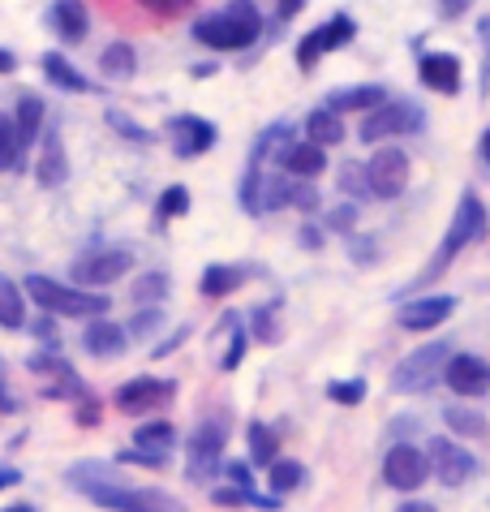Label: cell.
I'll list each match as a JSON object with an SVG mask.
<instances>
[{
	"instance_id": "10",
	"label": "cell",
	"mask_w": 490,
	"mask_h": 512,
	"mask_svg": "<svg viewBox=\"0 0 490 512\" xmlns=\"http://www.w3.org/2000/svg\"><path fill=\"white\" fill-rule=\"evenodd\" d=\"M426 457H430V474H435L443 487H465L469 478H478V457H473L469 448H460L456 439L448 435H435L426 444Z\"/></svg>"
},
{
	"instance_id": "44",
	"label": "cell",
	"mask_w": 490,
	"mask_h": 512,
	"mask_svg": "<svg viewBox=\"0 0 490 512\" xmlns=\"http://www.w3.org/2000/svg\"><path fill=\"white\" fill-rule=\"evenodd\" d=\"M344 241H349V259H353L357 267H370L374 259H379V241H374V237H366V233H349Z\"/></svg>"
},
{
	"instance_id": "20",
	"label": "cell",
	"mask_w": 490,
	"mask_h": 512,
	"mask_svg": "<svg viewBox=\"0 0 490 512\" xmlns=\"http://www.w3.org/2000/svg\"><path fill=\"white\" fill-rule=\"evenodd\" d=\"M280 173L301 177V181H319V173H327V147L319 142H288L280 155Z\"/></svg>"
},
{
	"instance_id": "6",
	"label": "cell",
	"mask_w": 490,
	"mask_h": 512,
	"mask_svg": "<svg viewBox=\"0 0 490 512\" xmlns=\"http://www.w3.org/2000/svg\"><path fill=\"white\" fill-rule=\"evenodd\" d=\"M452 358V345L448 340H430V345H417L413 353L396 362L392 371V392L400 396H426L430 388L443 383V366Z\"/></svg>"
},
{
	"instance_id": "60",
	"label": "cell",
	"mask_w": 490,
	"mask_h": 512,
	"mask_svg": "<svg viewBox=\"0 0 490 512\" xmlns=\"http://www.w3.org/2000/svg\"><path fill=\"white\" fill-rule=\"evenodd\" d=\"M215 69H220V65H215V61H211V65H194V78H211V74H215Z\"/></svg>"
},
{
	"instance_id": "28",
	"label": "cell",
	"mask_w": 490,
	"mask_h": 512,
	"mask_svg": "<svg viewBox=\"0 0 490 512\" xmlns=\"http://www.w3.org/2000/svg\"><path fill=\"white\" fill-rule=\"evenodd\" d=\"M26 371L39 375V379H48V383H74V379H82L74 366L61 358V349H39V353H31V358H26Z\"/></svg>"
},
{
	"instance_id": "11",
	"label": "cell",
	"mask_w": 490,
	"mask_h": 512,
	"mask_svg": "<svg viewBox=\"0 0 490 512\" xmlns=\"http://www.w3.org/2000/svg\"><path fill=\"white\" fill-rule=\"evenodd\" d=\"M353 39H357V22L349 18V13H331L323 26H314L310 35H301V44H297V65H301V69H314L327 52L353 44Z\"/></svg>"
},
{
	"instance_id": "42",
	"label": "cell",
	"mask_w": 490,
	"mask_h": 512,
	"mask_svg": "<svg viewBox=\"0 0 490 512\" xmlns=\"http://www.w3.org/2000/svg\"><path fill=\"white\" fill-rule=\"evenodd\" d=\"M117 465H142V469H168V452H155V448H125L117 452Z\"/></svg>"
},
{
	"instance_id": "18",
	"label": "cell",
	"mask_w": 490,
	"mask_h": 512,
	"mask_svg": "<svg viewBox=\"0 0 490 512\" xmlns=\"http://www.w3.org/2000/svg\"><path fill=\"white\" fill-rule=\"evenodd\" d=\"M82 349L91 353V358H99V362H117V358H125V349H129V332L121 323H112L108 315H99V319L86 323Z\"/></svg>"
},
{
	"instance_id": "12",
	"label": "cell",
	"mask_w": 490,
	"mask_h": 512,
	"mask_svg": "<svg viewBox=\"0 0 490 512\" xmlns=\"http://www.w3.org/2000/svg\"><path fill=\"white\" fill-rule=\"evenodd\" d=\"M426 478H430V457H426V448L409 444V439H400V444L387 448V457H383V482H387V487H396V491H417V487H426Z\"/></svg>"
},
{
	"instance_id": "33",
	"label": "cell",
	"mask_w": 490,
	"mask_h": 512,
	"mask_svg": "<svg viewBox=\"0 0 490 512\" xmlns=\"http://www.w3.org/2000/svg\"><path fill=\"white\" fill-rule=\"evenodd\" d=\"M301 482H306V465L301 461H288V457H280L276 465H271V478H267V487H271V495L276 500H284V495H293Z\"/></svg>"
},
{
	"instance_id": "62",
	"label": "cell",
	"mask_w": 490,
	"mask_h": 512,
	"mask_svg": "<svg viewBox=\"0 0 490 512\" xmlns=\"http://www.w3.org/2000/svg\"><path fill=\"white\" fill-rule=\"evenodd\" d=\"M0 512H35L31 504H9V508H0Z\"/></svg>"
},
{
	"instance_id": "48",
	"label": "cell",
	"mask_w": 490,
	"mask_h": 512,
	"mask_svg": "<svg viewBox=\"0 0 490 512\" xmlns=\"http://www.w3.org/2000/svg\"><path fill=\"white\" fill-rule=\"evenodd\" d=\"M224 478L233 482V487H241V491H254V469L245 465V461H228L224 465Z\"/></svg>"
},
{
	"instance_id": "7",
	"label": "cell",
	"mask_w": 490,
	"mask_h": 512,
	"mask_svg": "<svg viewBox=\"0 0 490 512\" xmlns=\"http://www.w3.org/2000/svg\"><path fill=\"white\" fill-rule=\"evenodd\" d=\"M426 125V112L409 104V99H387V104L370 108L362 125H357V138L362 142H383V138H400V134H417Z\"/></svg>"
},
{
	"instance_id": "24",
	"label": "cell",
	"mask_w": 490,
	"mask_h": 512,
	"mask_svg": "<svg viewBox=\"0 0 490 512\" xmlns=\"http://www.w3.org/2000/svg\"><path fill=\"white\" fill-rule=\"evenodd\" d=\"M39 65H43V78H48L56 91H69V95H86V91H91V82H86L61 52H43Z\"/></svg>"
},
{
	"instance_id": "55",
	"label": "cell",
	"mask_w": 490,
	"mask_h": 512,
	"mask_svg": "<svg viewBox=\"0 0 490 512\" xmlns=\"http://www.w3.org/2000/svg\"><path fill=\"white\" fill-rule=\"evenodd\" d=\"M473 0H439V13L443 18H460V13H469Z\"/></svg>"
},
{
	"instance_id": "58",
	"label": "cell",
	"mask_w": 490,
	"mask_h": 512,
	"mask_svg": "<svg viewBox=\"0 0 490 512\" xmlns=\"http://www.w3.org/2000/svg\"><path fill=\"white\" fill-rule=\"evenodd\" d=\"M396 512H439V508H435V504H426V500H405Z\"/></svg>"
},
{
	"instance_id": "8",
	"label": "cell",
	"mask_w": 490,
	"mask_h": 512,
	"mask_svg": "<svg viewBox=\"0 0 490 512\" xmlns=\"http://www.w3.org/2000/svg\"><path fill=\"white\" fill-rule=\"evenodd\" d=\"M177 401V379H164V375H138V379H125L117 392H112V405L121 414L138 418V414H155Z\"/></svg>"
},
{
	"instance_id": "36",
	"label": "cell",
	"mask_w": 490,
	"mask_h": 512,
	"mask_svg": "<svg viewBox=\"0 0 490 512\" xmlns=\"http://www.w3.org/2000/svg\"><path fill=\"white\" fill-rule=\"evenodd\" d=\"M104 121H108V125H112V130H117V134H121L125 142H134V147H147V142L155 138V134L147 130V125L129 121V117H125V112H121V108H108V112H104Z\"/></svg>"
},
{
	"instance_id": "53",
	"label": "cell",
	"mask_w": 490,
	"mask_h": 512,
	"mask_svg": "<svg viewBox=\"0 0 490 512\" xmlns=\"http://www.w3.org/2000/svg\"><path fill=\"white\" fill-rule=\"evenodd\" d=\"M478 39H482V48H486V69H482V91L490 87V18L478 22Z\"/></svg>"
},
{
	"instance_id": "43",
	"label": "cell",
	"mask_w": 490,
	"mask_h": 512,
	"mask_svg": "<svg viewBox=\"0 0 490 512\" xmlns=\"http://www.w3.org/2000/svg\"><path fill=\"white\" fill-rule=\"evenodd\" d=\"M22 155V142H18V130H13V121L0 117V173H9L13 164H18Z\"/></svg>"
},
{
	"instance_id": "38",
	"label": "cell",
	"mask_w": 490,
	"mask_h": 512,
	"mask_svg": "<svg viewBox=\"0 0 490 512\" xmlns=\"http://www.w3.org/2000/svg\"><path fill=\"white\" fill-rule=\"evenodd\" d=\"M357 216H362V211H357V203H353V198H344L340 207H331L327 216H323V229L349 237V233H357Z\"/></svg>"
},
{
	"instance_id": "3",
	"label": "cell",
	"mask_w": 490,
	"mask_h": 512,
	"mask_svg": "<svg viewBox=\"0 0 490 512\" xmlns=\"http://www.w3.org/2000/svg\"><path fill=\"white\" fill-rule=\"evenodd\" d=\"M258 35H263V13H258L254 0H228L224 9L203 13V18L194 22V39L215 52H241V48H250Z\"/></svg>"
},
{
	"instance_id": "5",
	"label": "cell",
	"mask_w": 490,
	"mask_h": 512,
	"mask_svg": "<svg viewBox=\"0 0 490 512\" xmlns=\"http://www.w3.org/2000/svg\"><path fill=\"white\" fill-rule=\"evenodd\" d=\"M228 414H211L194 426L190 444H185V478L194 487H207L215 482V474L224 469V448H228Z\"/></svg>"
},
{
	"instance_id": "41",
	"label": "cell",
	"mask_w": 490,
	"mask_h": 512,
	"mask_svg": "<svg viewBox=\"0 0 490 512\" xmlns=\"http://www.w3.org/2000/svg\"><path fill=\"white\" fill-rule=\"evenodd\" d=\"M288 207H297V211H319V207H323L319 181H301V177H293V186H288Z\"/></svg>"
},
{
	"instance_id": "19",
	"label": "cell",
	"mask_w": 490,
	"mask_h": 512,
	"mask_svg": "<svg viewBox=\"0 0 490 512\" xmlns=\"http://www.w3.org/2000/svg\"><path fill=\"white\" fill-rule=\"evenodd\" d=\"M417 78L426 82L435 95H460V56L456 52H426L422 61H417Z\"/></svg>"
},
{
	"instance_id": "17",
	"label": "cell",
	"mask_w": 490,
	"mask_h": 512,
	"mask_svg": "<svg viewBox=\"0 0 490 512\" xmlns=\"http://www.w3.org/2000/svg\"><path fill=\"white\" fill-rule=\"evenodd\" d=\"M31 173H35V181H39V190H61L65 181H69V155H65L61 130L39 134V160H35Z\"/></svg>"
},
{
	"instance_id": "57",
	"label": "cell",
	"mask_w": 490,
	"mask_h": 512,
	"mask_svg": "<svg viewBox=\"0 0 490 512\" xmlns=\"http://www.w3.org/2000/svg\"><path fill=\"white\" fill-rule=\"evenodd\" d=\"M0 414H18V396H13L5 383H0Z\"/></svg>"
},
{
	"instance_id": "59",
	"label": "cell",
	"mask_w": 490,
	"mask_h": 512,
	"mask_svg": "<svg viewBox=\"0 0 490 512\" xmlns=\"http://www.w3.org/2000/svg\"><path fill=\"white\" fill-rule=\"evenodd\" d=\"M13 69H18V56L9 48H0V74H13Z\"/></svg>"
},
{
	"instance_id": "46",
	"label": "cell",
	"mask_w": 490,
	"mask_h": 512,
	"mask_svg": "<svg viewBox=\"0 0 490 512\" xmlns=\"http://www.w3.org/2000/svg\"><path fill=\"white\" fill-rule=\"evenodd\" d=\"M35 340H43V349H61V336H56V315H48V310H39V319L31 323Z\"/></svg>"
},
{
	"instance_id": "25",
	"label": "cell",
	"mask_w": 490,
	"mask_h": 512,
	"mask_svg": "<svg viewBox=\"0 0 490 512\" xmlns=\"http://www.w3.org/2000/svg\"><path fill=\"white\" fill-rule=\"evenodd\" d=\"M43 117H48V108H43V99H39V95H22V99H18V112H13V130H18L22 151H26V147H35V142H39Z\"/></svg>"
},
{
	"instance_id": "35",
	"label": "cell",
	"mask_w": 490,
	"mask_h": 512,
	"mask_svg": "<svg viewBox=\"0 0 490 512\" xmlns=\"http://www.w3.org/2000/svg\"><path fill=\"white\" fill-rule=\"evenodd\" d=\"M168 289H172V280L164 272H147V276L134 280V302L138 306H160L168 297Z\"/></svg>"
},
{
	"instance_id": "23",
	"label": "cell",
	"mask_w": 490,
	"mask_h": 512,
	"mask_svg": "<svg viewBox=\"0 0 490 512\" xmlns=\"http://www.w3.org/2000/svg\"><path fill=\"white\" fill-rule=\"evenodd\" d=\"M245 280H250V272H245L241 263H211L203 272V280H198V293L203 297H228V293H237Z\"/></svg>"
},
{
	"instance_id": "1",
	"label": "cell",
	"mask_w": 490,
	"mask_h": 512,
	"mask_svg": "<svg viewBox=\"0 0 490 512\" xmlns=\"http://www.w3.org/2000/svg\"><path fill=\"white\" fill-rule=\"evenodd\" d=\"M69 487L86 495L91 504L108 508V512H190L177 495H168L160 487H134L117 461H78L69 465Z\"/></svg>"
},
{
	"instance_id": "39",
	"label": "cell",
	"mask_w": 490,
	"mask_h": 512,
	"mask_svg": "<svg viewBox=\"0 0 490 512\" xmlns=\"http://www.w3.org/2000/svg\"><path fill=\"white\" fill-rule=\"evenodd\" d=\"M155 211H160V220H181L190 216V190L185 186H168L160 194V203H155Z\"/></svg>"
},
{
	"instance_id": "31",
	"label": "cell",
	"mask_w": 490,
	"mask_h": 512,
	"mask_svg": "<svg viewBox=\"0 0 490 512\" xmlns=\"http://www.w3.org/2000/svg\"><path fill=\"white\" fill-rule=\"evenodd\" d=\"M306 138L319 142V147H336V142H344V121H340V112H331L327 104L314 108L310 117H306Z\"/></svg>"
},
{
	"instance_id": "2",
	"label": "cell",
	"mask_w": 490,
	"mask_h": 512,
	"mask_svg": "<svg viewBox=\"0 0 490 512\" xmlns=\"http://www.w3.org/2000/svg\"><path fill=\"white\" fill-rule=\"evenodd\" d=\"M482 237H486V207H482L478 194L465 190V194H460V203H456V211H452L448 233H443L439 250H435V259H430L422 272H417V280H409L405 289H400V302H405V297H413L417 289H426V284H435L443 272H448V263L456 259V254L465 250L469 241H482Z\"/></svg>"
},
{
	"instance_id": "27",
	"label": "cell",
	"mask_w": 490,
	"mask_h": 512,
	"mask_svg": "<svg viewBox=\"0 0 490 512\" xmlns=\"http://www.w3.org/2000/svg\"><path fill=\"white\" fill-rule=\"evenodd\" d=\"M245 444H250V465H276L280 461V435L276 431H271V426L267 422H250V426H245Z\"/></svg>"
},
{
	"instance_id": "4",
	"label": "cell",
	"mask_w": 490,
	"mask_h": 512,
	"mask_svg": "<svg viewBox=\"0 0 490 512\" xmlns=\"http://www.w3.org/2000/svg\"><path fill=\"white\" fill-rule=\"evenodd\" d=\"M22 289H26V297H31L39 310H48V315H56V319H99V315H108V310H112L108 293L78 289V284H61V280L39 276V272L26 276Z\"/></svg>"
},
{
	"instance_id": "50",
	"label": "cell",
	"mask_w": 490,
	"mask_h": 512,
	"mask_svg": "<svg viewBox=\"0 0 490 512\" xmlns=\"http://www.w3.org/2000/svg\"><path fill=\"white\" fill-rule=\"evenodd\" d=\"M74 418H78L82 426H95V422H99V401H95L91 392H86V396H78V409H74Z\"/></svg>"
},
{
	"instance_id": "13",
	"label": "cell",
	"mask_w": 490,
	"mask_h": 512,
	"mask_svg": "<svg viewBox=\"0 0 490 512\" xmlns=\"http://www.w3.org/2000/svg\"><path fill=\"white\" fill-rule=\"evenodd\" d=\"M366 181L374 198H400L409 190V155L400 147H379L366 164Z\"/></svg>"
},
{
	"instance_id": "14",
	"label": "cell",
	"mask_w": 490,
	"mask_h": 512,
	"mask_svg": "<svg viewBox=\"0 0 490 512\" xmlns=\"http://www.w3.org/2000/svg\"><path fill=\"white\" fill-rule=\"evenodd\" d=\"M456 310V297L452 293H417V297H405L396 310V323L405 327V332H435L452 319Z\"/></svg>"
},
{
	"instance_id": "54",
	"label": "cell",
	"mask_w": 490,
	"mask_h": 512,
	"mask_svg": "<svg viewBox=\"0 0 490 512\" xmlns=\"http://www.w3.org/2000/svg\"><path fill=\"white\" fill-rule=\"evenodd\" d=\"M301 5H306V0H276V22L297 18V13H301Z\"/></svg>"
},
{
	"instance_id": "56",
	"label": "cell",
	"mask_w": 490,
	"mask_h": 512,
	"mask_svg": "<svg viewBox=\"0 0 490 512\" xmlns=\"http://www.w3.org/2000/svg\"><path fill=\"white\" fill-rule=\"evenodd\" d=\"M18 482H22V469L18 465H0V491L18 487Z\"/></svg>"
},
{
	"instance_id": "30",
	"label": "cell",
	"mask_w": 490,
	"mask_h": 512,
	"mask_svg": "<svg viewBox=\"0 0 490 512\" xmlns=\"http://www.w3.org/2000/svg\"><path fill=\"white\" fill-rule=\"evenodd\" d=\"M280 310H284L280 297H271V302L254 306L250 310V327H245V332H250L258 345H276V340H280Z\"/></svg>"
},
{
	"instance_id": "40",
	"label": "cell",
	"mask_w": 490,
	"mask_h": 512,
	"mask_svg": "<svg viewBox=\"0 0 490 512\" xmlns=\"http://www.w3.org/2000/svg\"><path fill=\"white\" fill-rule=\"evenodd\" d=\"M327 401H336V405H362L366 401V379H336V383H327Z\"/></svg>"
},
{
	"instance_id": "26",
	"label": "cell",
	"mask_w": 490,
	"mask_h": 512,
	"mask_svg": "<svg viewBox=\"0 0 490 512\" xmlns=\"http://www.w3.org/2000/svg\"><path fill=\"white\" fill-rule=\"evenodd\" d=\"M0 327L5 332H22L26 327V289L9 276H0Z\"/></svg>"
},
{
	"instance_id": "16",
	"label": "cell",
	"mask_w": 490,
	"mask_h": 512,
	"mask_svg": "<svg viewBox=\"0 0 490 512\" xmlns=\"http://www.w3.org/2000/svg\"><path fill=\"white\" fill-rule=\"evenodd\" d=\"M172 147H177L181 160H198V155H207L215 142H220V130L207 121V117H190V112H181V117H172Z\"/></svg>"
},
{
	"instance_id": "15",
	"label": "cell",
	"mask_w": 490,
	"mask_h": 512,
	"mask_svg": "<svg viewBox=\"0 0 490 512\" xmlns=\"http://www.w3.org/2000/svg\"><path fill=\"white\" fill-rule=\"evenodd\" d=\"M443 383L465 396V401H473V396H486L490 392V362L478 358V353H452L448 366H443Z\"/></svg>"
},
{
	"instance_id": "34",
	"label": "cell",
	"mask_w": 490,
	"mask_h": 512,
	"mask_svg": "<svg viewBox=\"0 0 490 512\" xmlns=\"http://www.w3.org/2000/svg\"><path fill=\"white\" fill-rule=\"evenodd\" d=\"M134 444H138V448L168 452L172 444H177V426H172V422H164V418H155V422H142L138 431H134Z\"/></svg>"
},
{
	"instance_id": "52",
	"label": "cell",
	"mask_w": 490,
	"mask_h": 512,
	"mask_svg": "<svg viewBox=\"0 0 490 512\" xmlns=\"http://www.w3.org/2000/svg\"><path fill=\"white\" fill-rule=\"evenodd\" d=\"M297 241H301V250H323V229H314V224H301Z\"/></svg>"
},
{
	"instance_id": "45",
	"label": "cell",
	"mask_w": 490,
	"mask_h": 512,
	"mask_svg": "<svg viewBox=\"0 0 490 512\" xmlns=\"http://www.w3.org/2000/svg\"><path fill=\"white\" fill-rule=\"evenodd\" d=\"M160 323H164V310H160V306H142L138 315L125 323V332H129V336H151Z\"/></svg>"
},
{
	"instance_id": "61",
	"label": "cell",
	"mask_w": 490,
	"mask_h": 512,
	"mask_svg": "<svg viewBox=\"0 0 490 512\" xmlns=\"http://www.w3.org/2000/svg\"><path fill=\"white\" fill-rule=\"evenodd\" d=\"M482 160H486V164H490V130H486V134H482Z\"/></svg>"
},
{
	"instance_id": "37",
	"label": "cell",
	"mask_w": 490,
	"mask_h": 512,
	"mask_svg": "<svg viewBox=\"0 0 490 512\" xmlns=\"http://www.w3.org/2000/svg\"><path fill=\"white\" fill-rule=\"evenodd\" d=\"M336 186H340V194L344 198H353V203H357V198H366L370 194V181H366V164H340V177H336Z\"/></svg>"
},
{
	"instance_id": "47",
	"label": "cell",
	"mask_w": 490,
	"mask_h": 512,
	"mask_svg": "<svg viewBox=\"0 0 490 512\" xmlns=\"http://www.w3.org/2000/svg\"><path fill=\"white\" fill-rule=\"evenodd\" d=\"M245 349H250V332H245V323L233 332V340H228V353H224V371H237L241 358H245Z\"/></svg>"
},
{
	"instance_id": "22",
	"label": "cell",
	"mask_w": 490,
	"mask_h": 512,
	"mask_svg": "<svg viewBox=\"0 0 490 512\" xmlns=\"http://www.w3.org/2000/svg\"><path fill=\"white\" fill-rule=\"evenodd\" d=\"M323 104L331 108V112H370V108H379V104H387V91L383 87H374V82H366V87H340V91H331Z\"/></svg>"
},
{
	"instance_id": "21",
	"label": "cell",
	"mask_w": 490,
	"mask_h": 512,
	"mask_svg": "<svg viewBox=\"0 0 490 512\" xmlns=\"http://www.w3.org/2000/svg\"><path fill=\"white\" fill-rule=\"evenodd\" d=\"M48 22L56 39H65V44H82L86 35H91V13H86L82 0H56L48 9Z\"/></svg>"
},
{
	"instance_id": "9",
	"label": "cell",
	"mask_w": 490,
	"mask_h": 512,
	"mask_svg": "<svg viewBox=\"0 0 490 512\" xmlns=\"http://www.w3.org/2000/svg\"><path fill=\"white\" fill-rule=\"evenodd\" d=\"M129 272H134V254L125 246H99L69 267V276H74L78 289H108L112 280H121Z\"/></svg>"
},
{
	"instance_id": "49",
	"label": "cell",
	"mask_w": 490,
	"mask_h": 512,
	"mask_svg": "<svg viewBox=\"0 0 490 512\" xmlns=\"http://www.w3.org/2000/svg\"><path fill=\"white\" fill-rule=\"evenodd\" d=\"M138 5L151 9V13H160V18H177V13H185L194 0H138Z\"/></svg>"
},
{
	"instance_id": "32",
	"label": "cell",
	"mask_w": 490,
	"mask_h": 512,
	"mask_svg": "<svg viewBox=\"0 0 490 512\" xmlns=\"http://www.w3.org/2000/svg\"><path fill=\"white\" fill-rule=\"evenodd\" d=\"M99 69H104V78H112V82H129L134 69H138V52L117 39V44H108L104 52H99Z\"/></svg>"
},
{
	"instance_id": "29",
	"label": "cell",
	"mask_w": 490,
	"mask_h": 512,
	"mask_svg": "<svg viewBox=\"0 0 490 512\" xmlns=\"http://www.w3.org/2000/svg\"><path fill=\"white\" fill-rule=\"evenodd\" d=\"M443 426H448L452 435H460V439H486V431H490L486 414H478L473 405H448L443 409Z\"/></svg>"
},
{
	"instance_id": "51",
	"label": "cell",
	"mask_w": 490,
	"mask_h": 512,
	"mask_svg": "<svg viewBox=\"0 0 490 512\" xmlns=\"http://www.w3.org/2000/svg\"><path fill=\"white\" fill-rule=\"evenodd\" d=\"M185 340H190V323L177 327V332H172V336L164 340V345H155V358H168V353H172V349H181Z\"/></svg>"
}]
</instances>
